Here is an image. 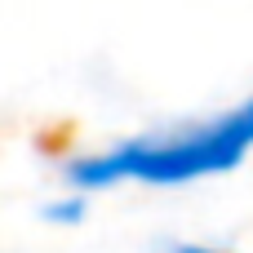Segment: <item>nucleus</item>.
Here are the masks:
<instances>
[{"mask_svg": "<svg viewBox=\"0 0 253 253\" xmlns=\"http://www.w3.org/2000/svg\"><path fill=\"white\" fill-rule=\"evenodd\" d=\"M253 147V102L231 116H218L209 125L165 133V138H133L125 147H111L102 156H80L67 165V182L76 191H102L111 182H191L205 173H222L240 165V156Z\"/></svg>", "mask_w": 253, "mask_h": 253, "instance_id": "f257e3e1", "label": "nucleus"}, {"mask_svg": "<svg viewBox=\"0 0 253 253\" xmlns=\"http://www.w3.org/2000/svg\"><path fill=\"white\" fill-rule=\"evenodd\" d=\"M44 218L58 222V227H76V222L84 218V200H80V196H71V200H53V205H44Z\"/></svg>", "mask_w": 253, "mask_h": 253, "instance_id": "f03ea898", "label": "nucleus"}, {"mask_svg": "<svg viewBox=\"0 0 253 253\" xmlns=\"http://www.w3.org/2000/svg\"><path fill=\"white\" fill-rule=\"evenodd\" d=\"M173 253H218V249H205V245H182V249H173Z\"/></svg>", "mask_w": 253, "mask_h": 253, "instance_id": "7ed1b4c3", "label": "nucleus"}]
</instances>
